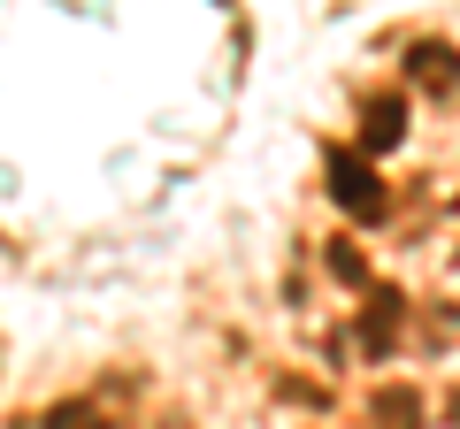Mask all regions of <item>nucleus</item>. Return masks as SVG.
Returning a JSON list of instances; mask_svg holds the SVG:
<instances>
[{
    "label": "nucleus",
    "mask_w": 460,
    "mask_h": 429,
    "mask_svg": "<svg viewBox=\"0 0 460 429\" xmlns=\"http://www.w3.org/2000/svg\"><path fill=\"white\" fill-rule=\"evenodd\" d=\"M407 77L422 84V92H460V54L445 47V39H422V47L407 54Z\"/></svg>",
    "instance_id": "f03ea898"
},
{
    "label": "nucleus",
    "mask_w": 460,
    "mask_h": 429,
    "mask_svg": "<svg viewBox=\"0 0 460 429\" xmlns=\"http://www.w3.org/2000/svg\"><path fill=\"white\" fill-rule=\"evenodd\" d=\"M368 414H376V429H422V398H414L407 383H399V391L384 383V391H376V407H368Z\"/></svg>",
    "instance_id": "39448f33"
},
{
    "label": "nucleus",
    "mask_w": 460,
    "mask_h": 429,
    "mask_svg": "<svg viewBox=\"0 0 460 429\" xmlns=\"http://www.w3.org/2000/svg\"><path fill=\"white\" fill-rule=\"evenodd\" d=\"M399 314H407V299H399V292H376V299H368V314H361V346L376 353V361L392 353V337H399Z\"/></svg>",
    "instance_id": "20e7f679"
},
{
    "label": "nucleus",
    "mask_w": 460,
    "mask_h": 429,
    "mask_svg": "<svg viewBox=\"0 0 460 429\" xmlns=\"http://www.w3.org/2000/svg\"><path fill=\"white\" fill-rule=\"evenodd\" d=\"M399 138H407V100L376 92V100L361 108V146H368V153H392Z\"/></svg>",
    "instance_id": "7ed1b4c3"
},
{
    "label": "nucleus",
    "mask_w": 460,
    "mask_h": 429,
    "mask_svg": "<svg viewBox=\"0 0 460 429\" xmlns=\"http://www.w3.org/2000/svg\"><path fill=\"white\" fill-rule=\"evenodd\" d=\"M330 199H338L353 223H384V184L361 153H330Z\"/></svg>",
    "instance_id": "f257e3e1"
},
{
    "label": "nucleus",
    "mask_w": 460,
    "mask_h": 429,
    "mask_svg": "<svg viewBox=\"0 0 460 429\" xmlns=\"http://www.w3.org/2000/svg\"><path fill=\"white\" fill-rule=\"evenodd\" d=\"M453 429H460V391H453Z\"/></svg>",
    "instance_id": "6e6552de"
},
{
    "label": "nucleus",
    "mask_w": 460,
    "mask_h": 429,
    "mask_svg": "<svg viewBox=\"0 0 460 429\" xmlns=\"http://www.w3.org/2000/svg\"><path fill=\"white\" fill-rule=\"evenodd\" d=\"M39 429H108V414H100V407H84V398H62V407H47V414H39Z\"/></svg>",
    "instance_id": "423d86ee"
},
{
    "label": "nucleus",
    "mask_w": 460,
    "mask_h": 429,
    "mask_svg": "<svg viewBox=\"0 0 460 429\" xmlns=\"http://www.w3.org/2000/svg\"><path fill=\"white\" fill-rule=\"evenodd\" d=\"M330 276H345V284H368V261L353 246H330Z\"/></svg>",
    "instance_id": "0eeeda50"
}]
</instances>
